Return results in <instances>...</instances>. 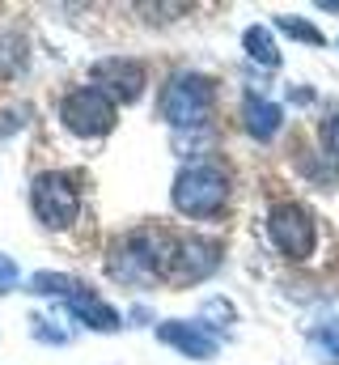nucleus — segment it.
<instances>
[{
    "label": "nucleus",
    "mask_w": 339,
    "mask_h": 365,
    "mask_svg": "<svg viewBox=\"0 0 339 365\" xmlns=\"http://www.w3.org/2000/svg\"><path fill=\"white\" fill-rule=\"evenodd\" d=\"M225 195H229V179H225L221 166H204L199 162V166L178 170V179H174V208L187 212V217L217 212L225 204Z\"/></svg>",
    "instance_id": "1"
},
{
    "label": "nucleus",
    "mask_w": 339,
    "mask_h": 365,
    "mask_svg": "<svg viewBox=\"0 0 339 365\" xmlns=\"http://www.w3.org/2000/svg\"><path fill=\"white\" fill-rule=\"evenodd\" d=\"M212 110V81L199 73H174L162 90V115L174 128H199Z\"/></svg>",
    "instance_id": "2"
},
{
    "label": "nucleus",
    "mask_w": 339,
    "mask_h": 365,
    "mask_svg": "<svg viewBox=\"0 0 339 365\" xmlns=\"http://www.w3.org/2000/svg\"><path fill=\"white\" fill-rule=\"evenodd\" d=\"M217 268V247L204 242V238H174L162 247V268L157 276L178 280V284H191V280H204V276Z\"/></svg>",
    "instance_id": "5"
},
{
    "label": "nucleus",
    "mask_w": 339,
    "mask_h": 365,
    "mask_svg": "<svg viewBox=\"0 0 339 365\" xmlns=\"http://www.w3.org/2000/svg\"><path fill=\"white\" fill-rule=\"evenodd\" d=\"M314 344L323 349V361L327 365H339V319L323 323V327L314 331Z\"/></svg>",
    "instance_id": "14"
},
{
    "label": "nucleus",
    "mask_w": 339,
    "mask_h": 365,
    "mask_svg": "<svg viewBox=\"0 0 339 365\" xmlns=\"http://www.w3.org/2000/svg\"><path fill=\"white\" fill-rule=\"evenodd\" d=\"M26 68V47L13 34H0V77H17Z\"/></svg>",
    "instance_id": "13"
},
{
    "label": "nucleus",
    "mask_w": 339,
    "mask_h": 365,
    "mask_svg": "<svg viewBox=\"0 0 339 365\" xmlns=\"http://www.w3.org/2000/svg\"><path fill=\"white\" fill-rule=\"evenodd\" d=\"M30 200H34L38 221L51 225V230L73 225L77 221V208H81V191H77V182L68 179V175H38Z\"/></svg>",
    "instance_id": "4"
},
{
    "label": "nucleus",
    "mask_w": 339,
    "mask_h": 365,
    "mask_svg": "<svg viewBox=\"0 0 339 365\" xmlns=\"http://www.w3.org/2000/svg\"><path fill=\"white\" fill-rule=\"evenodd\" d=\"M68 310H73L81 323H89L93 331H119V327H123V323H119V310L106 306L89 284H77V289L68 293Z\"/></svg>",
    "instance_id": "8"
},
{
    "label": "nucleus",
    "mask_w": 339,
    "mask_h": 365,
    "mask_svg": "<svg viewBox=\"0 0 339 365\" xmlns=\"http://www.w3.org/2000/svg\"><path fill=\"white\" fill-rule=\"evenodd\" d=\"M276 30L280 34H293V38H301V43H310V47H327V34L318 30V26H310V21H301V17H276Z\"/></svg>",
    "instance_id": "12"
},
{
    "label": "nucleus",
    "mask_w": 339,
    "mask_h": 365,
    "mask_svg": "<svg viewBox=\"0 0 339 365\" xmlns=\"http://www.w3.org/2000/svg\"><path fill=\"white\" fill-rule=\"evenodd\" d=\"M267 230H271V242H276L288 259L314 255L318 230H314V217H310L301 204H276L271 217H267Z\"/></svg>",
    "instance_id": "6"
},
{
    "label": "nucleus",
    "mask_w": 339,
    "mask_h": 365,
    "mask_svg": "<svg viewBox=\"0 0 339 365\" xmlns=\"http://www.w3.org/2000/svg\"><path fill=\"white\" fill-rule=\"evenodd\" d=\"M242 47H246V56H251L254 64H263V68H276L280 64V47L271 43V30L267 26H251L242 34Z\"/></svg>",
    "instance_id": "11"
},
{
    "label": "nucleus",
    "mask_w": 339,
    "mask_h": 365,
    "mask_svg": "<svg viewBox=\"0 0 339 365\" xmlns=\"http://www.w3.org/2000/svg\"><path fill=\"white\" fill-rule=\"evenodd\" d=\"M323 145H327V153H335L339 158V110L323 123Z\"/></svg>",
    "instance_id": "16"
},
{
    "label": "nucleus",
    "mask_w": 339,
    "mask_h": 365,
    "mask_svg": "<svg viewBox=\"0 0 339 365\" xmlns=\"http://www.w3.org/2000/svg\"><path fill=\"white\" fill-rule=\"evenodd\" d=\"M242 123H246V132H251L254 140H271L276 132H280V119H284V110L276 106V102H267V98H259V93H246L242 98Z\"/></svg>",
    "instance_id": "10"
},
{
    "label": "nucleus",
    "mask_w": 339,
    "mask_h": 365,
    "mask_svg": "<svg viewBox=\"0 0 339 365\" xmlns=\"http://www.w3.org/2000/svg\"><path fill=\"white\" fill-rule=\"evenodd\" d=\"M93 81L110 102H136L145 90V64L140 60H98L93 64Z\"/></svg>",
    "instance_id": "7"
},
{
    "label": "nucleus",
    "mask_w": 339,
    "mask_h": 365,
    "mask_svg": "<svg viewBox=\"0 0 339 365\" xmlns=\"http://www.w3.org/2000/svg\"><path fill=\"white\" fill-rule=\"evenodd\" d=\"M157 336L174 344L182 357H191V361H204V357H217V340L199 327V323H162L157 327Z\"/></svg>",
    "instance_id": "9"
},
{
    "label": "nucleus",
    "mask_w": 339,
    "mask_h": 365,
    "mask_svg": "<svg viewBox=\"0 0 339 365\" xmlns=\"http://www.w3.org/2000/svg\"><path fill=\"white\" fill-rule=\"evenodd\" d=\"M13 284H17V264H13L9 255H0V293L13 289Z\"/></svg>",
    "instance_id": "17"
},
{
    "label": "nucleus",
    "mask_w": 339,
    "mask_h": 365,
    "mask_svg": "<svg viewBox=\"0 0 339 365\" xmlns=\"http://www.w3.org/2000/svg\"><path fill=\"white\" fill-rule=\"evenodd\" d=\"M60 119H64L68 132H77V136H89V140H93V136H106V132L115 128V102L98 90V86H85V90L64 93V102H60Z\"/></svg>",
    "instance_id": "3"
},
{
    "label": "nucleus",
    "mask_w": 339,
    "mask_h": 365,
    "mask_svg": "<svg viewBox=\"0 0 339 365\" xmlns=\"http://www.w3.org/2000/svg\"><path fill=\"white\" fill-rule=\"evenodd\" d=\"M30 289H34V293H73L77 280H68V276H60V272H38L30 280Z\"/></svg>",
    "instance_id": "15"
}]
</instances>
